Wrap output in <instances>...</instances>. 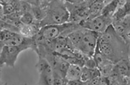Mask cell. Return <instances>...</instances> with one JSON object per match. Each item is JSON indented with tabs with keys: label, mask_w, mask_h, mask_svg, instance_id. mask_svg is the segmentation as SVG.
I'll use <instances>...</instances> for the list:
<instances>
[{
	"label": "cell",
	"mask_w": 130,
	"mask_h": 85,
	"mask_svg": "<svg viewBox=\"0 0 130 85\" xmlns=\"http://www.w3.org/2000/svg\"><path fill=\"white\" fill-rule=\"evenodd\" d=\"M31 12L35 18L36 21L39 22L43 21L45 17V9L44 7H41V6L32 5Z\"/></svg>",
	"instance_id": "cell-13"
},
{
	"label": "cell",
	"mask_w": 130,
	"mask_h": 85,
	"mask_svg": "<svg viewBox=\"0 0 130 85\" xmlns=\"http://www.w3.org/2000/svg\"><path fill=\"white\" fill-rule=\"evenodd\" d=\"M91 1H93V0H91Z\"/></svg>",
	"instance_id": "cell-18"
},
{
	"label": "cell",
	"mask_w": 130,
	"mask_h": 85,
	"mask_svg": "<svg viewBox=\"0 0 130 85\" xmlns=\"http://www.w3.org/2000/svg\"><path fill=\"white\" fill-rule=\"evenodd\" d=\"M67 84H84V82L80 79L79 80H74L71 81H68Z\"/></svg>",
	"instance_id": "cell-16"
},
{
	"label": "cell",
	"mask_w": 130,
	"mask_h": 85,
	"mask_svg": "<svg viewBox=\"0 0 130 85\" xmlns=\"http://www.w3.org/2000/svg\"><path fill=\"white\" fill-rule=\"evenodd\" d=\"M34 40L32 38L27 42L19 46H3L1 47L0 63L1 66L6 65L9 67H14L19 54L22 51L28 49L33 50L34 47Z\"/></svg>",
	"instance_id": "cell-4"
},
{
	"label": "cell",
	"mask_w": 130,
	"mask_h": 85,
	"mask_svg": "<svg viewBox=\"0 0 130 85\" xmlns=\"http://www.w3.org/2000/svg\"><path fill=\"white\" fill-rule=\"evenodd\" d=\"M91 1L72 3L65 1L66 5L70 13L69 22L80 25L83 21L89 18V4Z\"/></svg>",
	"instance_id": "cell-5"
},
{
	"label": "cell",
	"mask_w": 130,
	"mask_h": 85,
	"mask_svg": "<svg viewBox=\"0 0 130 85\" xmlns=\"http://www.w3.org/2000/svg\"><path fill=\"white\" fill-rule=\"evenodd\" d=\"M82 67L79 65L70 64L68 69L65 79L68 81L81 79Z\"/></svg>",
	"instance_id": "cell-10"
},
{
	"label": "cell",
	"mask_w": 130,
	"mask_h": 85,
	"mask_svg": "<svg viewBox=\"0 0 130 85\" xmlns=\"http://www.w3.org/2000/svg\"><path fill=\"white\" fill-rule=\"evenodd\" d=\"M81 27L79 24L68 22L62 24H50L41 27L38 34L33 37L36 42L38 41H51L62 35L67 36L68 34L76 29Z\"/></svg>",
	"instance_id": "cell-3"
},
{
	"label": "cell",
	"mask_w": 130,
	"mask_h": 85,
	"mask_svg": "<svg viewBox=\"0 0 130 85\" xmlns=\"http://www.w3.org/2000/svg\"><path fill=\"white\" fill-rule=\"evenodd\" d=\"M99 36V34L97 32L85 29L82 39L77 47V50L86 57H93L97 48Z\"/></svg>",
	"instance_id": "cell-6"
},
{
	"label": "cell",
	"mask_w": 130,
	"mask_h": 85,
	"mask_svg": "<svg viewBox=\"0 0 130 85\" xmlns=\"http://www.w3.org/2000/svg\"><path fill=\"white\" fill-rule=\"evenodd\" d=\"M67 2H72V3H78V2H86V1H91V0H65Z\"/></svg>",
	"instance_id": "cell-17"
},
{
	"label": "cell",
	"mask_w": 130,
	"mask_h": 85,
	"mask_svg": "<svg viewBox=\"0 0 130 85\" xmlns=\"http://www.w3.org/2000/svg\"><path fill=\"white\" fill-rule=\"evenodd\" d=\"M20 20L21 23L24 24H31L36 21L35 18L31 11L23 13Z\"/></svg>",
	"instance_id": "cell-15"
},
{
	"label": "cell",
	"mask_w": 130,
	"mask_h": 85,
	"mask_svg": "<svg viewBox=\"0 0 130 85\" xmlns=\"http://www.w3.org/2000/svg\"><path fill=\"white\" fill-rule=\"evenodd\" d=\"M16 32L13 31L7 30V29H1V36H0V42L1 45L6 42L7 40H9Z\"/></svg>",
	"instance_id": "cell-14"
},
{
	"label": "cell",
	"mask_w": 130,
	"mask_h": 85,
	"mask_svg": "<svg viewBox=\"0 0 130 85\" xmlns=\"http://www.w3.org/2000/svg\"><path fill=\"white\" fill-rule=\"evenodd\" d=\"M97 47L103 56L114 64L129 58L130 44L118 34L112 24L99 34Z\"/></svg>",
	"instance_id": "cell-1"
},
{
	"label": "cell",
	"mask_w": 130,
	"mask_h": 85,
	"mask_svg": "<svg viewBox=\"0 0 130 85\" xmlns=\"http://www.w3.org/2000/svg\"><path fill=\"white\" fill-rule=\"evenodd\" d=\"M45 17L40 22L41 27L50 24H62L69 22L70 13L65 0H53L45 7Z\"/></svg>",
	"instance_id": "cell-2"
},
{
	"label": "cell",
	"mask_w": 130,
	"mask_h": 85,
	"mask_svg": "<svg viewBox=\"0 0 130 85\" xmlns=\"http://www.w3.org/2000/svg\"><path fill=\"white\" fill-rule=\"evenodd\" d=\"M106 3L104 0H91L89 4V15L88 19L95 17L101 15L104 7L105 6Z\"/></svg>",
	"instance_id": "cell-9"
},
{
	"label": "cell",
	"mask_w": 130,
	"mask_h": 85,
	"mask_svg": "<svg viewBox=\"0 0 130 85\" xmlns=\"http://www.w3.org/2000/svg\"><path fill=\"white\" fill-rule=\"evenodd\" d=\"M112 18L100 15L95 17L87 19L86 21H83L80 24V26L83 28L101 34L108 28L110 24H112Z\"/></svg>",
	"instance_id": "cell-7"
},
{
	"label": "cell",
	"mask_w": 130,
	"mask_h": 85,
	"mask_svg": "<svg viewBox=\"0 0 130 85\" xmlns=\"http://www.w3.org/2000/svg\"><path fill=\"white\" fill-rule=\"evenodd\" d=\"M84 29H85L84 28L81 26V27L78 28V29H76L72 32H70V34H68L67 36L68 38V40L70 42V43L76 49H77V47L79 45V44L80 43L82 39Z\"/></svg>",
	"instance_id": "cell-11"
},
{
	"label": "cell",
	"mask_w": 130,
	"mask_h": 85,
	"mask_svg": "<svg viewBox=\"0 0 130 85\" xmlns=\"http://www.w3.org/2000/svg\"><path fill=\"white\" fill-rule=\"evenodd\" d=\"M36 67L39 73L38 84H53V68L46 58L38 56Z\"/></svg>",
	"instance_id": "cell-8"
},
{
	"label": "cell",
	"mask_w": 130,
	"mask_h": 85,
	"mask_svg": "<svg viewBox=\"0 0 130 85\" xmlns=\"http://www.w3.org/2000/svg\"><path fill=\"white\" fill-rule=\"evenodd\" d=\"M120 2V0H112L108 2L104 7L101 15L112 18L114 14L116 13V11H117V7L119 5Z\"/></svg>",
	"instance_id": "cell-12"
}]
</instances>
